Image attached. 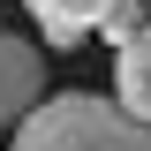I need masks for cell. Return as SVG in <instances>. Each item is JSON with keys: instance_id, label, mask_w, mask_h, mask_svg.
<instances>
[{"instance_id": "1", "label": "cell", "mask_w": 151, "mask_h": 151, "mask_svg": "<svg viewBox=\"0 0 151 151\" xmlns=\"http://www.w3.org/2000/svg\"><path fill=\"white\" fill-rule=\"evenodd\" d=\"M15 151H151V121H136L121 98L60 91L15 129Z\"/></svg>"}, {"instance_id": "2", "label": "cell", "mask_w": 151, "mask_h": 151, "mask_svg": "<svg viewBox=\"0 0 151 151\" xmlns=\"http://www.w3.org/2000/svg\"><path fill=\"white\" fill-rule=\"evenodd\" d=\"M38 106H45V60L30 38L0 30V129H23Z\"/></svg>"}, {"instance_id": "3", "label": "cell", "mask_w": 151, "mask_h": 151, "mask_svg": "<svg viewBox=\"0 0 151 151\" xmlns=\"http://www.w3.org/2000/svg\"><path fill=\"white\" fill-rule=\"evenodd\" d=\"M23 8H30V23L53 38L60 53H76V45L106 23V8H113V0H23Z\"/></svg>"}, {"instance_id": "4", "label": "cell", "mask_w": 151, "mask_h": 151, "mask_svg": "<svg viewBox=\"0 0 151 151\" xmlns=\"http://www.w3.org/2000/svg\"><path fill=\"white\" fill-rule=\"evenodd\" d=\"M113 91H121V106L136 121H151V23L113 45Z\"/></svg>"}]
</instances>
